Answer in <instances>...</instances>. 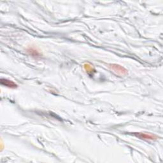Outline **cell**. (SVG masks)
<instances>
[{
	"label": "cell",
	"instance_id": "1",
	"mask_svg": "<svg viewBox=\"0 0 163 163\" xmlns=\"http://www.w3.org/2000/svg\"><path fill=\"white\" fill-rule=\"evenodd\" d=\"M108 66H109L108 67H109L111 70H112L115 72V73L118 74L119 75H125L126 74H128V70L120 65L115 64H110Z\"/></svg>",
	"mask_w": 163,
	"mask_h": 163
},
{
	"label": "cell",
	"instance_id": "3",
	"mask_svg": "<svg viewBox=\"0 0 163 163\" xmlns=\"http://www.w3.org/2000/svg\"><path fill=\"white\" fill-rule=\"evenodd\" d=\"M1 84L7 87L8 88L15 89L17 87V85L15 83H14L13 81L5 79V78H2L1 79Z\"/></svg>",
	"mask_w": 163,
	"mask_h": 163
},
{
	"label": "cell",
	"instance_id": "2",
	"mask_svg": "<svg viewBox=\"0 0 163 163\" xmlns=\"http://www.w3.org/2000/svg\"><path fill=\"white\" fill-rule=\"evenodd\" d=\"M133 135L139 138L144 139V140H155L157 139V137L154 135H152L150 134H145L142 133H133Z\"/></svg>",
	"mask_w": 163,
	"mask_h": 163
}]
</instances>
